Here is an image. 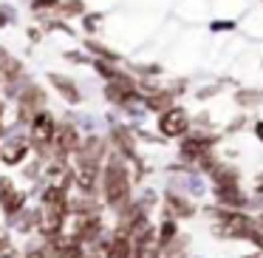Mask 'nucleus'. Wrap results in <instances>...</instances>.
<instances>
[{"instance_id": "nucleus-13", "label": "nucleus", "mask_w": 263, "mask_h": 258, "mask_svg": "<svg viewBox=\"0 0 263 258\" xmlns=\"http://www.w3.org/2000/svg\"><path fill=\"white\" fill-rule=\"evenodd\" d=\"M147 105L153 111H167V108H170V94H156V97H150Z\"/></svg>"}, {"instance_id": "nucleus-24", "label": "nucleus", "mask_w": 263, "mask_h": 258, "mask_svg": "<svg viewBox=\"0 0 263 258\" xmlns=\"http://www.w3.org/2000/svg\"><path fill=\"white\" fill-rule=\"evenodd\" d=\"M88 258H97V255H88Z\"/></svg>"}, {"instance_id": "nucleus-18", "label": "nucleus", "mask_w": 263, "mask_h": 258, "mask_svg": "<svg viewBox=\"0 0 263 258\" xmlns=\"http://www.w3.org/2000/svg\"><path fill=\"white\" fill-rule=\"evenodd\" d=\"M43 6H57V0H34V9H43Z\"/></svg>"}, {"instance_id": "nucleus-8", "label": "nucleus", "mask_w": 263, "mask_h": 258, "mask_svg": "<svg viewBox=\"0 0 263 258\" xmlns=\"http://www.w3.org/2000/svg\"><path fill=\"white\" fill-rule=\"evenodd\" d=\"M43 204L46 207H63V210H68V199H65V190L63 187H48L46 193H43Z\"/></svg>"}, {"instance_id": "nucleus-4", "label": "nucleus", "mask_w": 263, "mask_h": 258, "mask_svg": "<svg viewBox=\"0 0 263 258\" xmlns=\"http://www.w3.org/2000/svg\"><path fill=\"white\" fill-rule=\"evenodd\" d=\"M57 148L60 153H68V150H77V145H80V136H77V128L74 125H63L57 133Z\"/></svg>"}, {"instance_id": "nucleus-20", "label": "nucleus", "mask_w": 263, "mask_h": 258, "mask_svg": "<svg viewBox=\"0 0 263 258\" xmlns=\"http://www.w3.org/2000/svg\"><path fill=\"white\" fill-rule=\"evenodd\" d=\"M26 258H46V252H29Z\"/></svg>"}, {"instance_id": "nucleus-25", "label": "nucleus", "mask_w": 263, "mask_h": 258, "mask_svg": "<svg viewBox=\"0 0 263 258\" xmlns=\"http://www.w3.org/2000/svg\"><path fill=\"white\" fill-rule=\"evenodd\" d=\"M260 224H263V218H260Z\"/></svg>"}, {"instance_id": "nucleus-7", "label": "nucleus", "mask_w": 263, "mask_h": 258, "mask_svg": "<svg viewBox=\"0 0 263 258\" xmlns=\"http://www.w3.org/2000/svg\"><path fill=\"white\" fill-rule=\"evenodd\" d=\"M26 142H12V145H6L3 148V153H0V159L6 162V165H17V162H23V156H26Z\"/></svg>"}, {"instance_id": "nucleus-5", "label": "nucleus", "mask_w": 263, "mask_h": 258, "mask_svg": "<svg viewBox=\"0 0 263 258\" xmlns=\"http://www.w3.org/2000/svg\"><path fill=\"white\" fill-rule=\"evenodd\" d=\"M108 258H133V244L125 233H119L114 238V244L108 247Z\"/></svg>"}, {"instance_id": "nucleus-6", "label": "nucleus", "mask_w": 263, "mask_h": 258, "mask_svg": "<svg viewBox=\"0 0 263 258\" xmlns=\"http://www.w3.org/2000/svg\"><path fill=\"white\" fill-rule=\"evenodd\" d=\"M65 218V210L63 207H46V218H43V233L46 235H54L60 230V224H63Z\"/></svg>"}, {"instance_id": "nucleus-3", "label": "nucleus", "mask_w": 263, "mask_h": 258, "mask_svg": "<svg viewBox=\"0 0 263 258\" xmlns=\"http://www.w3.org/2000/svg\"><path fill=\"white\" fill-rule=\"evenodd\" d=\"M54 133H57V125H54L51 116H48V114H37L34 122H31V136H34V142L48 145L54 139Z\"/></svg>"}, {"instance_id": "nucleus-1", "label": "nucleus", "mask_w": 263, "mask_h": 258, "mask_svg": "<svg viewBox=\"0 0 263 258\" xmlns=\"http://www.w3.org/2000/svg\"><path fill=\"white\" fill-rule=\"evenodd\" d=\"M105 199L114 207H122L127 199H130V179H127V170L122 162H110L105 167Z\"/></svg>"}, {"instance_id": "nucleus-12", "label": "nucleus", "mask_w": 263, "mask_h": 258, "mask_svg": "<svg viewBox=\"0 0 263 258\" xmlns=\"http://www.w3.org/2000/svg\"><path fill=\"white\" fill-rule=\"evenodd\" d=\"M23 201H26V196L20 193V190H9L6 193V199H3V210L9 213V216H14V213L23 207Z\"/></svg>"}, {"instance_id": "nucleus-2", "label": "nucleus", "mask_w": 263, "mask_h": 258, "mask_svg": "<svg viewBox=\"0 0 263 258\" xmlns=\"http://www.w3.org/2000/svg\"><path fill=\"white\" fill-rule=\"evenodd\" d=\"M159 131L164 133V136H181V133L187 131V114H184L181 108H167L164 116H161V122H159Z\"/></svg>"}, {"instance_id": "nucleus-16", "label": "nucleus", "mask_w": 263, "mask_h": 258, "mask_svg": "<svg viewBox=\"0 0 263 258\" xmlns=\"http://www.w3.org/2000/svg\"><path fill=\"white\" fill-rule=\"evenodd\" d=\"M243 238L255 241V244H257V247H260V250H263V233H260V230H252V227H249V233H246Z\"/></svg>"}, {"instance_id": "nucleus-14", "label": "nucleus", "mask_w": 263, "mask_h": 258, "mask_svg": "<svg viewBox=\"0 0 263 258\" xmlns=\"http://www.w3.org/2000/svg\"><path fill=\"white\" fill-rule=\"evenodd\" d=\"M63 12L65 14H82V0H68L63 6Z\"/></svg>"}, {"instance_id": "nucleus-23", "label": "nucleus", "mask_w": 263, "mask_h": 258, "mask_svg": "<svg viewBox=\"0 0 263 258\" xmlns=\"http://www.w3.org/2000/svg\"><path fill=\"white\" fill-rule=\"evenodd\" d=\"M0 258H12V255H0Z\"/></svg>"}, {"instance_id": "nucleus-10", "label": "nucleus", "mask_w": 263, "mask_h": 258, "mask_svg": "<svg viewBox=\"0 0 263 258\" xmlns=\"http://www.w3.org/2000/svg\"><path fill=\"white\" fill-rule=\"evenodd\" d=\"M51 82L63 91V97L68 99V102H80V91H77V85L71 80H65V77H60V74H51Z\"/></svg>"}, {"instance_id": "nucleus-19", "label": "nucleus", "mask_w": 263, "mask_h": 258, "mask_svg": "<svg viewBox=\"0 0 263 258\" xmlns=\"http://www.w3.org/2000/svg\"><path fill=\"white\" fill-rule=\"evenodd\" d=\"M9 23V12H0V26H6Z\"/></svg>"}, {"instance_id": "nucleus-15", "label": "nucleus", "mask_w": 263, "mask_h": 258, "mask_svg": "<svg viewBox=\"0 0 263 258\" xmlns=\"http://www.w3.org/2000/svg\"><path fill=\"white\" fill-rule=\"evenodd\" d=\"M173 235H176V224H173V221H167L164 227H161V244L173 241Z\"/></svg>"}, {"instance_id": "nucleus-17", "label": "nucleus", "mask_w": 263, "mask_h": 258, "mask_svg": "<svg viewBox=\"0 0 263 258\" xmlns=\"http://www.w3.org/2000/svg\"><path fill=\"white\" fill-rule=\"evenodd\" d=\"M9 187H12V184H9V179H0V201L6 199V193H9Z\"/></svg>"}, {"instance_id": "nucleus-22", "label": "nucleus", "mask_w": 263, "mask_h": 258, "mask_svg": "<svg viewBox=\"0 0 263 258\" xmlns=\"http://www.w3.org/2000/svg\"><path fill=\"white\" fill-rule=\"evenodd\" d=\"M257 190H260V193H263V176H260V182H257Z\"/></svg>"}, {"instance_id": "nucleus-9", "label": "nucleus", "mask_w": 263, "mask_h": 258, "mask_svg": "<svg viewBox=\"0 0 263 258\" xmlns=\"http://www.w3.org/2000/svg\"><path fill=\"white\" fill-rule=\"evenodd\" d=\"M218 199L223 201V204H232V207H240L243 204V196L238 193V187H235V184H218Z\"/></svg>"}, {"instance_id": "nucleus-11", "label": "nucleus", "mask_w": 263, "mask_h": 258, "mask_svg": "<svg viewBox=\"0 0 263 258\" xmlns=\"http://www.w3.org/2000/svg\"><path fill=\"white\" fill-rule=\"evenodd\" d=\"M206 148H210V142H204V139H187V142L181 145V153L187 156V159H201V156L206 153Z\"/></svg>"}, {"instance_id": "nucleus-21", "label": "nucleus", "mask_w": 263, "mask_h": 258, "mask_svg": "<svg viewBox=\"0 0 263 258\" xmlns=\"http://www.w3.org/2000/svg\"><path fill=\"white\" fill-rule=\"evenodd\" d=\"M257 136L263 139V122H260V125H257Z\"/></svg>"}]
</instances>
